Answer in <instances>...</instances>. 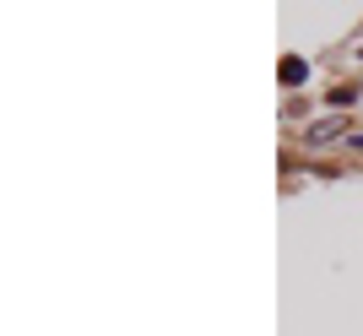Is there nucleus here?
<instances>
[{
    "mask_svg": "<svg viewBox=\"0 0 363 336\" xmlns=\"http://www.w3.org/2000/svg\"><path fill=\"white\" fill-rule=\"evenodd\" d=\"M342 136H347V120H342V114H325V120H315L303 130V147H325V141H342Z\"/></svg>",
    "mask_w": 363,
    "mask_h": 336,
    "instance_id": "nucleus-1",
    "label": "nucleus"
},
{
    "mask_svg": "<svg viewBox=\"0 0 363 336\" xmlns=\"http://www.w3.org/2000/svg\"><path fill=\"white\" fill-rule=\"evenodd\" d=\"M303 77H309V65H303L298 55H288V60H282V82H288V87H298Z\"/></svg>",
    "mask_w": 363,
    "mask_h": 336,
    "instance_id": "nucleus-2",
    "label": "nucleus"
},
{
    "mask_svg": "<svg viewBox=\"0 0 363 336\" xmlns=\"http://www.w3.org/2000/svg\"><path fill=\"white\" fill-rule=\"evenodd\" d=\"M352 152H363V136H352Z\"/></svg>",
    "mask_w": 363,
    "mask_h": 336,
    "instance_id": "nucleus-3",
    "label": "nucleus"
}]
</instances>
